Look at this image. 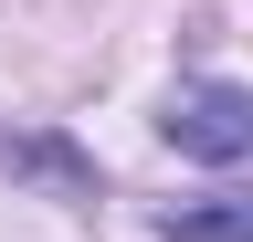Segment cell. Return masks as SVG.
Here are the masks:
<instances>
[{
    "label": "cell",
    "mask_w": 253,
    "mask_h": 242,
    "mask_svg": "<svg viewBox=\"0 0 253 242\" xmlns=\"http://www.w3.org/2000/svg\"><path fill=\"white\" fill-rule=\"evenodd\" d=\"M158 127H169V147H190V158H243L253 147V84H179Z\"/></svg>",
    "instance_id": "obj_1"
},
{
    "label": "cell",
    "mask_w": 253,
    "mask_h": 242,
    "mask_svg": "<svg viewBox=\"0 0 253 242\" xmlns=\"http://www.w3.org/2000/svg\"><path fill=\"white\" fill-rule=\"evenodd\" d=\"M158 232H169V242H253V190L179 200V210H158Z\"/></svg>",
    "instance_id": "obj_2"
}]
</instances>
